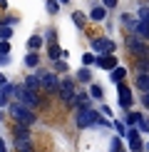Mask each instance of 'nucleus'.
I'll return each mask as SVG.
<instances>
[{
  "instance_id": "1",
  "label": "nucleus",
  "mask_w": 149,
  "mask_h": 152,
  "mask_svg": "<svg viewBox=\"0 0 149 152\" xmlns=\"http://www.w3.org/2000/svg\"><path fill=\"white\" fill-rule=\"evenodd\" d=\"M8 112H10V117L15 120V122H20V125H27V127H33V125L37 122V115H35V110H30L27 105L17 102V100H10V105H8Z\"/></svg>"
},
{
  "instance_id": "2",
  "label": "nucleus",
  "mask_w": 149,
  "mask_h": 152,
  "mask_svg": "<svg viewBox=\"0 0 149 152\" xmlns=\"http://www.w3.org/2000/svg\"><path fill=\"white\" fill-rule=\"evenodd\" d=\"M99 120V110L95 107H80V110H74V125H77V130H92L97 125Z\"/></svg>"
},
{
  "instance_id": "3",
  "label": "nucleus",
  "mask_w": 149,
  "mask_h": 152,
  "mask_svg": "<svg viewBox=\"0 0 149 152\" xmlns=\"http://www.w3.org/2000/svg\"><path fill=\"white\" fill-rule=\"evenodd\" d=\"M15 100L22 102V105H27L30 110H37V107L42 105L40 95H37L35 90H30V87H25V85H15Z\"/></svg>"
},
{
  "instance_id": "4",
  "label": "nucleus",
  "mask_w": 149,
  "mask_h": 152,
  "mask_svg": "<svg viewBox=\"0 0 149 152\" xmlns=\"http://www.w3.org/2000/svg\"><path fill=\"white\" fill-rule=\"evenodd\" d=\"M37 77H40V90L42 92H50V95L60 92V77L52 70H40L37 67Z\"/></svg>"
},
{
  "instance_id": "5",
  "label": "nucleus",
  "mask_w": 149,
  "mask_h": 152,
  "mask_svg": "<svg viewBox=\"0 0 149 152\" xmlns=\"http://www.w3.org/2000/svg\"><path fill=\"white\" fill-rule=\"evenodd\" d=\"M124 48H127V53H132L134 58H147L149 55V42H144L142 37H137L132 33L124 37Z\"/></svg>"
},
{
  "instance_id": "6",
  "label": "nucleus",
  "mask_w": 149,
  "mask_h": 152,
  "mask_svg": "<svg viewBox=\"0 0 149 152\" xmlns=\"http://www.w3.org/2000/svg\"><path fill=\"white\" fill-rule=\"evenodd\" d=\"M90 45H92V53H95V55H109V53H117V42L112 40V37H107V35H102V37H92Z\"/></svg>"
},
{
  "instance_id": "7",
  "label": "nucleus",
  "mask_w": 149,
  "mask_h": 152,
  "mask_svg": "<svg viewBox=\"0 0 149 152\" xmlns=\"http://www.w3.org/2000/svg\"><path fill=\"white\" fill-rule=\"evenodd\" d=\"M74 92H77V80L74 77H60V92H57V97L62 100L65 105H70V100L74 97Z\"/></svg>"
},
{
  "instance_id": "8",
  "label": "nucleus",
  "mask_w": 149,
  "mask_h": 152,
  "mask_svg": "<svg viewBox=\"0 0 149 152\" xmlns=\"http://www.w3.org/2000/svg\"><path fill=\"white\" fill-rule=\"evenodd\" d=\"M117 102H119V107H122L124 112L132 110V105H134V95H132V87H129L127 82H119V85H117Z\"/></svg>"
},
{
  "instance_id": "9",
  "label": "nucleus",
  "mask_w": 149,
  "mask_h": 152,
  "mask_svg": "<svg viewBox=\"0 0 149 152\" xmlns=\"http://www.w3.org/2000/svg\"><path fill=\"white\" fill-rule=\"evenodd\" d=\"M95 65L99 67V70H104V72H112L117 65H119V60H117L114 53H109V55H97V62H95Z\"/></svg>"
},
{
  "instance_id": "10",
  "label": "nucleus",
  "mask_w": 149,
  "mask_h": 152,
  "mask_svg": "<svg viewBox=\"0 0 149 152\" xmlns=\"http://www.w3.org/2000/svg\"><path fill=\"white\" fill-rule=\"evenodd\" d=\"M74 80H77L80 85H92V82H95V80H92V70H90V67H85V65L74 72Z\"/></svg>"
},
{
  "instance_id": "11",
  "label": "nucleus",
  "mask_w": 149,
  "mask_h": 152,
  "mask_svg": "<svg viewBox=\"0 0 149 152\" xmlns=\"http://www.w3.org/2000/svg\"><path fill=\"white\" fill-rule=\"evenodd\" d=\"M134 87H137L142 95L149 92V72H137V77H134Z\"/></svg>"
},
{
  "instance_id": "12",
  "label": "nucleus",
  "mask_w": 149,
  "mask_h": 152,
  "mask_svg": "<svg viewBox=\"0 0 149 152\" xmlns=\"http://www.w3.org/2000/svg\"><path fill=\"white\" fill-rule=\"evenodd\" d=\"M42 48H45V37L42 35H30L27 37V50L30 53H40Z\"/></svg>"
},
{
  "instance_id": "13",
  "label": "nucleus",
  "mask_w": 149,
  "mask_h": 152,
  "mask_svg": "<svg viewBox=\"0 0 149 152\" xmlns=\"http://www.w3.org/2000/svg\"><path fill=\"white\" fill-rule=\"evenodd\" d=\"M109 80L114 82V85H119V82H124V80H127V67H124V65H117L114 70L109 72Z\"/></svg>"
},
{
  "instance_id": "14",
  "label": "nucleus",
  "mask_w": 149,
  "mask_h": 152,
  "mask_svg": "<svg viewBox=\"0 0 149 152\" xmlns=\"http://www.w3.org/2000/svg\"><path fill=\"white\" fill-rule=\"evenodd\" d=\"M22 62H25V67H30V70H37V67H40V53H25Z\"/></svg>"
},
{
  "instance_id": "15",
  "label": "nucleus",
  "mask_w": 149,
  "mask_h": 152,
  "mask_svg": "<svg viewBox=\"0 0 149 152\" xmlns=\"http://www.w3.org/2000/svg\"><path fill=\"white\" fill-rule=\"evenodd\" d=\"M107 8H104V5H95V8L90 10V20H95V23H102L104 18H107Z\"/></svg>"
},
{
  "instance_id": "16",
  "label": "nucleus",
  "mask_w": 149,
  "mask_h": 152,
  "mask_svg": "<svg viewBox=\"0 0 149 152\" xmlns=\"http://www.w3.org/2000/svg\"><path fill=\"white\" fill-rule=\"evenodd\" d=\"M142 120V112H134V110H127L124 112V120L122 122L127 125V127H137V122Z\"/></svg>"
},
{
  "instance_id": "17",
  "label": "nucleus",
  "mask_w": 149,
  "mask_h": 152,
  "mask_svg": "<svg viewBox=\"0 0 149 152\" xmlns=\"http://www.w3.org/2000/svg\"><path fill=\"white\" fill-rule=\"evenodd\" d=\"M12 137H15V140H25V137H30V127H27V125L15 122V125H12Z\"/></svg>"
},
{
  "instance_id": "18",
  "label": "nucleus",
  "mask_w": 149,
  "mask_h": 152,
  "mask_svg": "<svg viewBox=\"0 0 149 152\" xmlns=\"http://www.w3.org/2000/svg\"><path fill=\"white\" fill-rule=\"evenodd\" d=\"M62 53H65V50H62L60 45H57V42H47V58L50 60H62Z\"/></svg>"
},
{
  "instance_id": "19",
  "label": "nucleus",
  "mask_w": 149,
  "mask_h": 152,
  "mask_svg": "<svg viewBox=\"0 0 149 152\" xmlns=\"http://www.w3.org/2000/svg\"><path fill=\"white\" fill-rule=\"evenodd\" d=\"M132 35H137V37H142L144 42H149V23H139L137 20V28H134Z\"/></svg>"
},
{
  "instance_id": "20",
  "label": "nucleus",
  "mask_w": 149,
  "mask_h": 152,
  "mask_svg": "<svg viewBox=\"0 0 149 152\" xmlns=\"http://www.w3.org/2000/svg\"><path fill=\"white\" fill-rule=\"evenodd\" d=\"M90 97L97 100V102H102V100H104V87L99 85V82H92V85H90Z\"/></svg>"
},
{
  "instance_id": "21",
  "label": "nucleus",
  "mask_w": 149,
  "mask_h": 152,
  "mask_svg": "<svg viewBox=\"0 0 149 152\" xmlns=\"http://www.w3.org/2000/svg\"><path fill=\"white\" fill-rule=\"evenodd\" d=\"M25 87H30V90H35V92H40V77H37V72L33 75H25V82H22Z\"/></svg>"
},
{
  "instance_id": "22",
  "label": "nucleus",
  "mask_w": 149,
  "mask_h": 152,
  "mask_svg": "<svg viewBox=\"0 0 149 152\" xmlns=\"http://www.w3.org/2000/svg\"><path fill=\"white\" fill-rule=\"evenodd\" d=\"M107 152H124V147H122V137H109L107 140Z\"/></svg>"
},
{
  "instance_id": "23",
  "label": "nucleus",
  "mask_w": 149,
  "mask_h": 152,
  "mask_svg": "<svg viewBox=\"0 0 149 152\" xmlns=\"http://www.w3.org/2000/svg\"><path fill=\"white\" fill-rule=\"evenodd\" d=\"M119 23L127 28V33H134V28H137V18H132L129 12H124V15L119 18Z\"/></svg>"
},
{
  "instance_id": "24",
  "label": "nucleus",
  "mask_w": 149,
  "mask_h": 152,
  "mask_svg": "<svg viewBox=\"0 0 149 152\" xmlns=\"http://www.w3.org/2000/svg\"><path fill=\"white\" fill-rule=\"evenodd\" d=\"M72 23H74V28H77V30H85V25H87V15H85V12H72Z\"/></svg>"
},
{
  "instance_id": "25",
  "label": "nucleus",
  "mask_w": 149,
  "mask_h": 152,
  "mask_svg": "<svg viewBox=\"0 0 149 152\" xmlns=\"http://www.w3.org/2000/svg\"><path fill=\"white\" fill-rule=\"evenodd\" d=\"M12 145H15V152H22V150H35V147H33V140H30V137H25V140H15Z\"/></svg>"
},
{
  "instance_id": "26",
  "label": "nucleus",
  "mask_w": 149,
  "mask_h": 152,
  "mask_svg": "<svg viewBox=\"0 0 149 152\" xmlns=\"http://www.w3.org/2000/svg\"><path fill=\"white\" fill-rule=\"evenodd\" d=\"M52 72H55V75H57V72H60V75H62V72H70L67 60H55V62H52Z\"/></svg>"
},
{
  "instance_id": "27",
  "label": "nucleus",
  "mask_w": 149,
  "mask_h": 152,
  "mask_svg": "<svg viewBox=\"0 0 149 152\" xmlns=\"http://www.w3.org/2000/svg\"><path fill=\"white\" fill-rule=\"evenodd\" d=\"M137 20H139V23H149V5L147 3L137 8Z\"/></svg>"
},
{
  "instance_id": "28",
  "label": "nucleus",
  "mask_w": 149,
  "mask_h": 152,
  "mask_svg": "<svg viewBox=\"0 0 149 152\" xmlns=\"http://www.w3.org/2000/svg\"><path fill=\"white\" fill-rule=\"evenodd\" d=\"M134 67H137V72H149V55H147V58H137L134 60Z\"/></svg>"
},
{
  "instance_id": "29",
  "label": "nucleus",
  "mask_w": 149,
  "mask_h": 152,
  "mask_svg": "<svg viewBox=\"0 0 149 152\" xmlns=\"http://www.w3.org/2000/svg\"><path fill=\"white\" fill-rule=\"evenodd\" d=\"M112 130L117 132V137H127V125H124L122 120H114V122H112Z\"/></svg>"
},
{
  "instance_id": "30",
  "label": "nucleus",
  "mask_w": 149,
  "mask_h": 152,
  "mask_svg": "<svg viewBox=\"0 0 149 152\" xmlns=\"http://www.w3.org/2000/svg\"><path fill=\"white\" fill-rule=\"evenodd\" d=\"M45 10L47 15H60V3L57 0H45Z\"/></svg>"
},
{
  "instance_id": "31",
  "label": "nucleus",
  "mask_w": 149,
  "mask_h": 152,
  "mask_svg": "<svg viewBox=\"0 0 149 152\" xmlns=\"http://www.w3.org/2000/svg\"><path fill=\"white\" fill-rule=\"evenodd\" d=\"M95 62H97V55H95V53H85V55H82V65H85V67H92Z\"/></svg>"
},
{
  "instance_id": "32",
  "label": "nucleus",
  "mask_w": 149,
  "mask_h": 152,
  "mask_svg": "<svg viewBox=\"0 0 149 152\" xmlns=\"http://www.w3.org/2000/svg\"><path fill=\"white\" fill-rule=\"evenodd\" d=\"M12 37V25H0V40H10Z\"/></svg>"
},
{
  "instance_id": "33",
  "label": "nucleus",
  "mask_w": 149,
  "mask_h": 152,
  "mask_svg": "<svg viewBox=\"0 0 149 152\" xmlns=\"http://www.w3.org/2000/svg\"><path fill=\"white\" fill-rule=\"evenodd\" d=\"M42 37H45V42H57V30H55V28H47Z\"/></svg>"
},
{
  "instance_id": "34",
  "label": "nucleus",
  "mask_w": 149,
  "mask_h": 152,
  "mask_svg": "<svg viewBox=\"0 0 149 152\" xmlns=\"http://www.w3.org/2000/svg\"><path fill=\"white\" fill-rule=\"evenodd\" d=\"M8 105H10V95L0 87V110H8Z\"/></svg>"
},
{
  "instance_id": "35",
  "label": "nucleus",
  "mask_w": 149,
  "mask_h": 152,
  "mask_svg": "<svg viewBox=\"0 0 149 152\" xmlns=\"http://www.w3.org/2000/svg\"><path fill=\"white\" fill-rule=\"evenodd\" d=\"M137 130H139V132H147V135H149V117L142 115V120L137 122Z\"/></svg>"
},
{
  "instance_id": "36",
  "label": "nucleus",
  "mask_w": 149,
  "mask_h": 152,
  "mask_svg": "<svg viewBox=\"0 0 149 152\" xmlns=\"http://www.w3.org/2000/svg\"><path fill=\"white\" fill-rule=\"evenodd\" d=\"M99 115H102V117H107V120H109L112 115H114V112H112V107H109V105H104V102H102V105H99Z\"/></svg>"
},
{
  "instance_id": "37",
  "label": "nucleus",
  "mask_w": 149,
  "mask_h": 152,
  "mask_svg": "<svg viewBox=\"0 0 149 152\" xmlns=\"http://www.w3.org/2000/svg\"><path fill=\"white\" fill-rule=\"evenodd\" d=\"M10 40H0V55H10Z\"/></svg>"
},
{
  "instance_id": "38",
  "label": "nucleus",
  "mask_w": 149,
  "mask_h": 152,
  "mask_svg": "<svg viewBox=\"0 0 149 152\" xmlns=\"http://www.w3.org/2000/svg\"><path fill=\"white\" fill-rule=\"evenodd\" d=\"M102 5H104L107 10H114L117 5H119V0H102Z\"/></svg>"
},
{
  "instance_id": "39",
  "label": "nucleus",
  "mask_w": 149,
  "mask_h": 152,
  "mask_svg": "<svg viewBox=\"0 0 149 152\" xmlns=\"http://www.w3.org/2000/svg\"><path fill=\"white\" fill-rule=\"evenodd\" d=\"M142 107H144V110H149V92L142 95Z\"/></svg>"
},
{
  "instance_id": "40",
  "label": "nucleus",
  "mask_w": 149,
  "mask_h": 152,
  "mask_svg": "<svg viewBox=\"0 0 149 152\" xmlns=\"http://www.w3.org/2000/svg\"><path fill=\"white\" fill-rule=\"evenodd\" d=\"M3 65H10V55H0V67Z\"/></svg>"
},
{
  "instance_id": "41",
  "label": "nucleus",
  "mask_w": 149,
  "mask_h": 152,
  "mask_svg": "<svg viewBox=\"0 0 149 152\" xmlns=\"http://www.w3.org/2000/svg\"><path fill=\"white\" fill-rule=\"evenodd\" d=\"M0 152H8V145H5V140L0 137Z\"/></svg>"
},
{
  "instance_id": "42",
  "label": "nucleus",
  "mask_w": 149,
  "mask_h": 152,
  "mask_svg": "<svg viewBox=\"0 0 149 152\" xmlns=\"http://www.w3.org/2000/svg\"><path fill=\"white\" fill-rule=\"evenodd\" d=\"M3 85H8V77H5L3 72H0V87H3Z\"/></svg>"
},
{
  "instance_id": "43",
  "label": "nucleus",
  "mask_w": 149,
  "mask_h": 152,
  "mask_svg": "<svg viewBox=\"0 0 149 152\" xmlns=\"http://www.w3.org/2000/svg\"><path fill=\"white\" fill-rule=\"evenodd\" d=\"M57 3H60V5H67V3H70V0H57Z\"/></svg>"
},
{
  "instance_id": "44",
  "label": "nucleus",
  "mask_w": 149,
  "mask_h": 152,
  "mask_svg": "<svg viewBox=\"0 0 149 152\" xmlns=\"http://www.w3.org/2000/svg\"><path fill=\"white\" fill-rule=\"evenodd\" d=\"M144 152H149V142H144Z\"/></svg>"
},
{
  "instance_id": "45",
  "label": "nucleus",
  "mask_w": 149,
  "mask_h": 152,
  "mask_svg": "<svg viewBox=\"0 0 149 152\" xmlns=\"http://www.w3.org/2000/svg\"><path fill=\"white\" fill-rule=\"evenodd\" d=\"M22 152H35V150H22Z\"/></svg>"
},
{
  "instance_id": "46",
  "label": "nucleus",
  "mask_w": 149,
  "mask_h": 152,
  "mask_svg": "<svg viewBox=\"0 0 149 152\" xmlns=\"http://www.w3.org/2000/svg\"><path fill=\"white\" fill-rule=\"evenodd\" d=\"M147 5H149V0H147Z\"/></svg>"
}]
</instances>
